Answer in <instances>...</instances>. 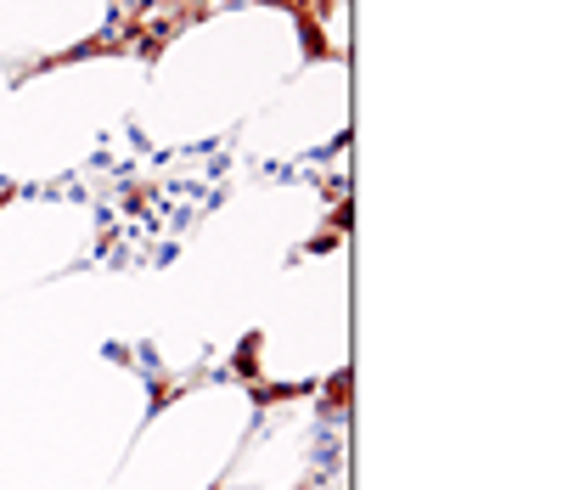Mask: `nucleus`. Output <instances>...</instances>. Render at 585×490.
I'll use <instances>...</instances> for the list:
<instances>
[{
    "instance_id": "obj_2",
    "label": "nucleus",
    "mask_w": 585,
    "mask_h": 490,
    "mask_svg": "<svg viewBox=\"0 0 585 490\" xmlns=\"http://www.w3.org/2000/svg\"><path fill=\"white\" fill-rule=\"evenodd\" d=\"M350 406V372H332L326 378V412H344Z\"/></svg>"
},
{
    "instance_id": "obj_1",
    "label": "nucleus",
    "mask_w": 585,
    "mask_h": 490,
    "mask_svg": "<svg viewBox=\"0 0 585 490\" xmlns=\"http://www.w3.org/2000/svg\"><path fill=\"white\" fill-rule=\"evenodd\" d=\"M293 23H299V46H304L310 62H344V46H332V40H326V23H321V18L293 12Z\"/></svg>"
}]
</instances>
